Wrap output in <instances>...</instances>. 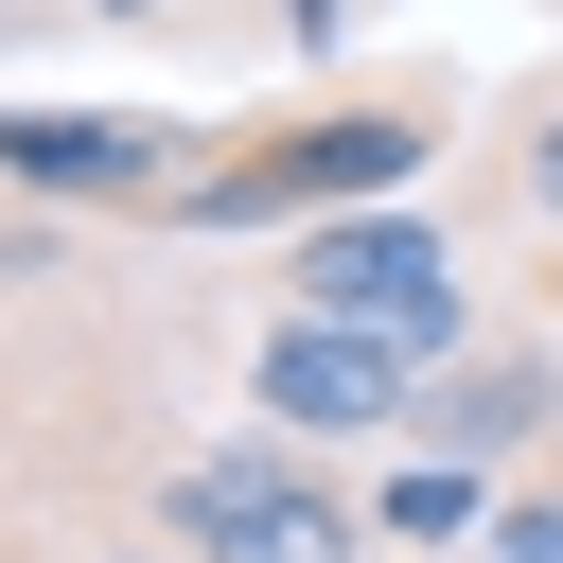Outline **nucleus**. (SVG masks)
I'll use <instances>...</instances> for the list:
<instances>
[{"label":"nucleus","mask_w":563,"mask_h":563,"mask_svg":"<svg viewBox=\"0 0 563 563\" xmlns=\"http://www.w3.org/2000/svg\"><path fill=\"white\" fill-rule=\"evenodd\" d=\"M475 141V88L440 70V53H405V70H317L299 106H264V123H211V176H194V211L176 229H317V211H387V194H422L440 158Z\"/></svg>","instance_id":"obj_1"},{"label":"nucleus","mask_w":563,"mask_h":563,"mask_svg":"<svg viewBox=\"0 0 563 563\" xmlns=\"http://www.w3.org/2000/svg\"><path fill=\"white\" fill-rule=\"evenodd\" d=\"M158 545H176V563H369L387 528H369V493H352L317 440L229 422V440L158 457Z\"/></svg>","instance_id":"obj_2"},{"label":"nucleus","mask_w":563,"mask_h":563,"mask_svg":"<svg viewBox=\"0 0 563 563\" xmlns=\"http://www.w3.org/2000/svg\"><path fill=\"white\" fill-rule=\"evenodd\" d=\"M282 299H299V317H352V334H405L422 369L493 334V299H475V264H457V229H440L422 194H387V211H317V229H282Z\"/></svg>","instance_id":"obj_3"},{"label":"nucleus","mask_w":563,"mask_h":563,"mask_svg":"<svg viewBox=\"0 0 563 563\" xmlns=\"http://www.w3.org/2000/svg\"><path fill=\"white\" fill-rule=\"evenodd\" d=\"M194 176H211V123H176V106H0V194H18V211L176 229Z\"/></svg>","instance_id":"obj_4"},{"label":"nucleus","mask_w":563,"mask_h":563,"mask_svg":"<svg viewBox=\"0 0 563 563\" xmlns=\"http://www.w3.org/2000/svg\"><path fill=\"white\" fill-rule=\"evenodd\" d=\"M405 405H422V352L405 334H352V317H299V299L246 334V422L264 440L352 457V440H405Z\"/></svg>","instance_id":"obj_5"},{"label":"nucleus","mask_w":563,"mask_h":563,"mask_svg":"<svg viewBox=\"0 0 563 563\" xmlns=\"http://www.w3.org/2000/svg\"><path fill=\"white\" fill-rule=\"evenodd\" d=\"M387 457H475V475H528V457H563V352H545V317H528V334H475V352H440Z\"/></svg>","instance_id":"obj_6"},{"label":"nucleus","mask_w":563,"mask_h":563,"mask_svg":"<svg viewBox=\"0 0 563 563\" xmlns=\"http://www.w3.org/2000/svg\"><path fill=\"white\" fill-rule=\"evenodd\" d=\"M457 158H475V211H493L510 246H545V264H563V70H528Z\"/></svg>","instance_id":"obj_7"},{"label":"nucleus","mask_w":563,"mask_h":563,"mask_svg":"<svg viewBox=\"0 0 563 563\" xmlns=\"http://www.w3.org/2000/svg\"><path fill=\"white\" fill-rule=\"evenodd\" d=\"M475 563H563V457H528V475L493 493V528H475Z\"/></svg>","instance_id":"obj_8"},{"label":"nucleus","mask_w":563,"mask_h":563,"mask_svg":"<svg viewBox=\"0 0 563 563\" xmlns=\"http://www.w3.org/2000/svg\"><path fill=\"white\" fill-rule=\"evenodd\" d=\"M264 35H282V53H299V70H334V53H352V35H369V0H264Z\"/></svg>","instance_id":"obj_9"},{"label":"nucleus","mask_w":563,"mask_h":563,"mask_svg":"<svg viewBox=\"0 0 563 563\" xmlns=\"http://www.w3.org/2000/svg\"><path fill=\"white\" fill-rule=\"evenodd\" d=\"M70 18H123V35H246L264 0H70Z\"/></svg>","instance_id":"obj_10"},{"label":"nucleus","mask_w":563,"mask_h":563,"mask_svg":"<svg viewBox=\"0 0 563 563\" xmlns=\"http://www.w3.org/2000/svg\"><path fill=\"white\" fill-rule=\"evenodd\" d=\"M545 317H563V264H545Z\"/></svg>","instance_id":"obj_11"},{"label":"nucleus","mask_w":563,"mask_h":563,"mask_svg":"<svg viewBox=\"0 0 563 563\" xmlns=\"http://www.w3.org/2000/svg\"><path fill=\"white\" fill-rule=\"evenodd\" d=\"M106 563H123V545H106Z\"/></svg>","instance_id":"obj_12"}]
</instances>
